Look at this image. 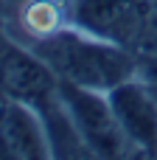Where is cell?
<instances>
[{
    "mask_svg": "<svg viewBox=\"0 0 157 160\" xmlns=\"http://www.w3.org/2000/svg\"><path fill=\"white\" fill-rule=\"evenodd\" d=\"M53 73L56 79L110 93L115 84L135 76V56L126 53L121 45L107 42L93 34L79 31H59L45 34L34 51Z\"/></svg>",
    "mask_w": 157,
    "mask_h": 160,
    "instance_id": "1",
    "label": "cell"
},
{
    "mask_svg": "<svg viewBox=\"0 0 157 160\" xmlns=\"http://www.w3.org/2000/svg\"><path fill=\"white\" fill-rule=\"evenodd\" d=\"M70 6L81 31L121 48L157 39V0H70Z\"/></svg>",
    "mask_w": 157,
    "mask_h": 160,
    "instance_id": "2",
    "label": "cell"
},
{
    "mask_svg": "<svg viewBox=\"0 0 157 160\" xmlns=\"http://www.w3.org/2000/svg\"><path fill=\"white\" fill-rule=\"evenodd\" d=\"M56 93H59L79 138L90 149V155H98V158L121 155L126 135H124V129H121V124L110 107V98H104L101 90H90V87L59 79Z\"/></svg>",
    "mask_w": 157,
    "mask_h": 160,
    "instance_id": "3",
    "label": "cell"
},
{
    "mask_svg": "<svg viewBox=\"0 0 157 160\" xmlns=\"http://www.w3.org/2000/svg\"><path fill=\"white\" fill-rule=\"evenodd\" d=\"M110 107L124 129V135L143 146V149H157V98L155 93L138 82L135 76L115 84L110 93Z\"/></svg>",
    "mask_w": 157,
    "mask_h": 160,
    "instance_id": "4",
    "label": "cell"
},
{
    "mask_svg": "<svg viewBox=\"0 0 157 160\" xmlns=\"http://www.w3.org/2000/svg\"><path fill=\"white\" fill-rule=\"evenodd\" d=\"M48 129L25 107L11 98L0 104V158L3 160H39L48 155Z\"/></svg>",
    "mask_w": 157,
    "mask_h": 160,
    "instance_id": "5",
    "label": "cell"
},
{
    "mask_svg": "<svg viewBox=\"0 0 157 160\" xmlns=\"http://www.w3.org/2000/svg\"><path fill=\"white\" fill-rule=\"evenodd\" d=\"M56 73L34 53L22 51H6L0 56V87L11 98H20L25 104H42L56 93Z\"/></svg>",
    "mask_w": 157,
    "mask_h": 160,
    "instance_id": "6",
    "label": "cell"
},
{
    "mask_svg": "<svg viewBox=\"0 0 157 160\" xmlns=\"http://www.w3.org/2000/svg\"><path fill=\"white\" fill-rule=\"evenodd\" d=\"M135 73H140V82L157 96V39L140 45V56L135 59Z\"/></svg>",
    "mask_w": 157,
    "mask_h": 160,
    "instance_id": "7",
    "label": "cell"
},
{
    "mask_svg": "<svg viewBox=\"0 0 157 160\" xmlns=\"http://www.w3.org/2000/svg\"><path fill=\"white\" fill-rule=\"evenodd\" d=\"M28 25L37 31V34H51V25H53V8L48 3H34L28 8Z\"/></svg>",
    "mask_w": 157,
    "mask_h": 160,
    "instance_id": "8",
    "label": "cell"
}]
</instances>
